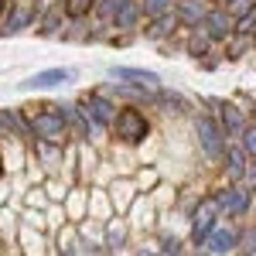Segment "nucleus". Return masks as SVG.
<instances>
[{
    "label": "nucleus",
    "mask_w": 256,
    "mask_h": 256,
    "mask_svg": "<svg viewBox=\"0 0 256 256\" xmlns=\"http://www.w3.org/2000/svg\"><path fill=\"white\" fill-rule=\"evenodd\" d=\"M28 140H48V144H68V126L62 116L58 102H41V106H24L20 110Z\"/></svg>",
    "instance_id": "nucleus-1"
},
{
    "label": "nucleus",
    "mask_w": 256,
    "mask_h": 256,
    "mask_svg": "<svg viewBox=\"0 0 256 256\" xmlns=\"http://www.w3.org/2000/svg\"><path fill=\"white\" fill-rule=\"evenodd\" d=\"M150 130H154V123L144 113V106H120L106 134H110V140H113L116 147L134 150V147H144V144H147Z\"/></svg>",
    "instance_id": "nucleus-2"
},
{
    "label": "nucleus",
    "mask_w": 256,
    "mask_h": 256,
    "mask_svg": "<svg viewBox=\"0 0 256 256\" xmlns=\"http://www.w3.org/2000/svg\"><path fill=\"white\" fill-rule=\"evenodd\" d=\"M192 134H195V147L202 150V158L208 164H218L226 147H229V137L222 134L218 120L212 116V110H198L192 113Z\"/></svg>",
    "instance_id": "nucleus-3"
},
{
    "label": "nucleus",
    "mask_w": 256,
    "mask_h": 256,
    "mask_svg": "<svg viewBox=\"0 0 256 256\" xmlns=\"http://www.w3.org/2000/svg\"><path fill=\"white\" fill-rule=\"evenodd\" d=\"M208 195L216 198V205H218V216H226V218H232V222H242V218L253 212V192L239 181V184H212L208 188Z\"/></svg>",
    "instance_id": "nucleus-4"
},
{
    "label": "nucleus",
    "mask_w": 256,
    "mask_h": 256,
    "mask_svg": "<svg viewBox=\"0 0 256 256\" xmlns=\"http://www.w3.org/2000/svg\"><path fill=\"white\" fill-rule=\"evenodd\" d=\"M76 106L96 123L102 134L110 130V123H113V116H116V110H120V102L110 96L106 89H89V92H82V96L76 99Z\"/></svg>",
    "instance_id": "nucleus-5"
},
{
    "label": "nucleus",
    "mask_w": 256,
    "mask_h": 256,
    "mask_svg": "<svg viewBox=\"0 0 256 256\" xmlns=\"http://www.w3.org/2000/svg\"><path fill=\"white\" fill-rule=\"evenodd\" d=\"M208 106H212V116L218 120L222 134H226L229 140H236L239 134H242V126L250 123V120H246L250 102H236V99H208Z\"/></svg>",
    "instance_id": "nucleus-6"
},
{
    "label": "nucleus",
    "mask_w": 256,
    "mask_h": 256,
    "mask_svg": "<svg viewBox=\"0 0 256 256\" xmlns=\"http://www.w3.org/2000/svg\"><path fill=\"white\" fill-rule=\"evenodd\" d=\"M38 20V4L34 0H10V7L0 18V38H18L20 31L34 28Z\"/></svg>",
    "instance_id": "nucleus-7"
},
{
    "label": "nucleus",
    "mask_w": 256,
    "mask_h": 256,
    "mask_svg": "<svg viewBox=\"0 0 256 256\" xmlns=\"http://www.w3.org/2000/svg\"><path fill=\"white\" fill-rule=\"evenodd\" d=\"M106 76L113 82H123V86H137V89H147V92H158L164 89V82L154 68H140V65H110Z\"/></svg>",
    "instance_id": "nucleus-8"
},
{
    "label": "nucleus",
    "mask_w": 256,
    "mask_h": 256,
    "mask_svg": "<svg viewBox=\"0 0 256 256\" xmlns=\"http://www.w3.org/2000/svg\"><path fill=\"white\" fill-rule=\"evenodd\" d=\"M239 226L242 222H216V229L208 232V239H205V253L208 256H232L236 253V246H239Z\"/></svg>",
    "instance_id": "nucleus-9"
},
{
    "label": "nucleus",
    "mask_w": 256,
    "mask_h": 256,
    "mask_svg": "<svg viewBox=\"0 0 256 256\" xmlns=\"http://www.w3.org/2000/svg\"><path fill=\"white\" fill-rule=\"evenodd\" d=\"M72 79H76V72H72V68L55 65V68H44V72H34L31 79H24V82H20V92H52V89L68 86Z\"/></svg>",
    "instance_id": "nucleus-10"
},
{
    "label": "nucleus",
    "mask_w": 256,
    "mask_h": 256,
    "mask_svg": "<svg viewBox=\"0 0 256 256\" xmlns=\"http://www.w3.org/2000/svg\"><path fill=\"white\" fill-rule=\"evenodd\" d=\"M216 168H218V174H222L226 184H239V181L246 178L250 158H246V150L239 147L236 140H229V147H226V154H222V160H218Z\"/></svg>",
    "instance_id": "nucleus-11"
},
{
    "label": "nucleus",
    "mask_w": 256,
    "mask_h": 256,
    "mask_svg": "<svg viewBox=\"0 0 256 256\" xmlns=\"http://www.w3.org/2000/svg\"><path fill=\"white\" fill-rule=\"evenodd\" d=\"M144 41H150V44H164V41H171L181 34V28H178L174 14L168 10V14H158V18H147V24H140L137 31Z\"/></svg>",
    "instance_id": "nucleus-12"
},
{
    "label": "nucleus",
    "mask_w": 256,
    "mask_h": 256,
    "mask_svg": "<svg viewBox=\"0 0 256 256\" xmlns=\"http://www.w3.org/2000/svg\"><path fill=\"white\" fill-rule=\"evenodd\" d=\"M140 24H144V14H140V4L137 0H126L123 7H120L116 14L110 18V24H106V31L110 34H126V38H134L140 31ZM106 34V38H110Z\"/></svg>",
    "instance_id": "nucleus-13"
},
{
    "label": "nucleus",
    "mask_w": 256,
    "mask_h": 256,
    "mask_svg": "<svg viewBox=\"0 0 256 256\" xmlns=\"http://www.w3.org/2000/svg\"><path fill=\"white\" fill-rule=\"evenodd\" d=\"M205 10H208V0H174V7H171V14H174V20H178L181 31H195V28H202Z\"/></svg>",
    "instance_id": "nucleus-14"
},
{
    "label": "nucleus",
    "mask_w": 256,
    "mask_h": 256,
    "mask_svg": "<svg viewBox=\"0 0 256 256\" xmlns=\"http://www.w3.org/2000/svg\"><path fill=\"white\" fill-rule=\"evenodd\" d=\"M137 184L130 181V174H120L110 181V188H106V198H110V205H113V216H126V208H130V202L137 198Z\"/></svg>",
    "instance_id": "nucleus-15"
},
{
    "label": "nucleus",
    "mask_w": 256,
    "mask_h": 256,
    "mask_svg": "<svg viewBox=\"0 0 256 256\" xmlns=\"http://www.w3.org/2000/svg\"><path fill=\"white\" fill-rule=\"evenodd\" d=\"M202 31L208 34L212 44H222V41L232 34V18L226 14V7H212L208 4V10H205V20H202Z\"/></svg>",
    "instance_id": "nucleus-16"
},
{
    "label": "nucleus",
    "mask_w": 256,
    "mask_h": 256,
    "mask_svg": "<svg viewBox=\"0 0 256 256\" xmlns=\"http://www.w3.org/2000/svg\"><path fill=\"white\" fill-rule=\"evenodd\" d=\"M218 44H212L208 41V34L202 31V28H195V31H181V55H188V58L195 62H205L216 55Z\"/></svg>",
    "instance_id": "nucleus-17"
},
{
    "label": "nucleus",
    "mask_w": 256,
    "mask_h": 256,
    "mask_svg": "<svg viewBox=\"0 0 256 256\" xmlns=\"http://www.w3.org/2000/svg\"><path fill=\"white\" fill-rule=\"evenodd\" d=\"M126 242H130V226H126V218L110 216L102 222V250H106V253H120Z\"/></svg>",
    "instance_id": "nucleus-18"
},
{
    "label": "nucleus",
    "mask_w": 256,
    "mask_h": 256,
    "mask_svg": "<svg viewBox=\"0 0 256 256\" xmlns=\"http://www.w3.org/2000/svg\"><path fill=\"white\" fill-rule=\"evenodd\" d=\"M150 110H160L164 116H192V102L181 96L178 89H158V96H154V106Z\"/></svg>",
    "instance_id": "nucleus-19"
},
{
    "label": "nucleus",
    "mask_w": 256,
    "mask_h": 256,
    "mask_svg": "<svg viewBox=\"0 0 256 256\" xmlns=\"http://www.w3.org/2000/svg\"><path fill=\"white\" fill-rule=\"evenodd\" d=\"M34 28H38L41 38H58L62 28H65V10H62V0L48 4V7H41V10H38V20H34Z\"/></svg>",
    "instance_id": "nucleus-20"
},
{
    "label": "nucleus",
    "mask_w": 256,
    "mask_h": 256,
    "mask_svg": "<svg viewBox=\"0 0 256 256\" xmlns=\"http://www.w3.org/2000/svg\"><path fill=\"white\" fill-rule=\"evenodd\" d=\"M0 140H28L20 110H0Z\"/></svg>",
    "instance_id": "nucleus-21"
},
{
    "label": "nucleus",
    "mask_w": 256,
    "mask_h": 256,
    "mask_svg": "<svg viewBox=\"0 0 256 256\" xmlns=\"http://www.w3.org/2000/svg\"><path fill=\"white\" fill-rule=\"evenodd\" d=\"M222 58L226 62H239L242 55H253V38H242V34H229V38L222 41Z\"/></svg>",
    "instance_id": "nucleus-22"
},
{
    "label": "nucleus",
    "mask_w": 256,
    "mask_h": 256,
    "mask_svg": "<svg viewBox=\"0 0 256 256\" xmlns=\"http://www.w3.org/2000/svg\"><path fill=\"white\" fill-rule=\"evenodd\" d=\"M232 256H256V218L239 226V246Z\"/></svg>",
    "instance_id": "nucleus-23"
},
{
    "label": "nucleus",
    "mask_w": 256,
    "mask_h": 256,
    "mask_svg": "<svg viewBox=\"0 0 256 256\" xmlns=\"http://www.w3.org/2000/svg\"><path fill=\"white\" fill-rule=\"evenodd\" d=\"M130 181L137 184V192H154L160 184V171L154 168V164H147V168H137L134 174H130Z\"/></svg>",
    "instance_id": "nucleus-24"
},
{
    "label": "nucleus",
    "mask_w": 256,
    "mask_h": 256,
    "mask_svg": "<svg viewBox=\"0 0 256 256\" xmlns=\"http://www.w3.org/2000/svg\"><path fill=\"white\" fill-rule=\"evenodd\" d=\"M256 31V7H250L246 14H239L236 20H232V34H242V38H253Z\"/></svg>",
    "instance_id": "nucleus-25"
},
{
    "label": "nucleus",
    "mask_w": 256,
    "mask_h": 256,
    "mask_svg": "<svg viewBox=\"0 0 256 256\" xmlns=\"http://www.w3.org/2000/svg\"><path fill=\"white\" fill-rule=\"evenodd\" d=\"M123 4H126V0H96V7H92V18H96L99 24H110V18L116 14Z\"/></svg>",
    "instance_id": "nucleus-26"
},
{
    "label": "nucleus",
    "mask_w": 256,
    "mask_h": 256,
    "mask_svg": "<svg viewBox=\"0 0 256 256\" xmlns=\"http://www.w3.org/2000/svg\"><path fill=\"white\" fill-rule=\"evenodd\" d=\"M137 4H140L144 20H147V18H158V14H168V10L174 7V0H137Z\"/></svg>",
    "instance_id": "nucleus-27"
},
{
    "label": "nucleus",
    "mask_w": 256,
    "mask_h": 256,
    "mask_svg": "<svg viewBox=\"0 0 256 256\" xmlns=\"http://www.w3.org/2000/svg\"><path fill=\"white\" fill-rule=\"evenodd\" d=\"M236 144L246 150V158H250V160H256V126H253V123L242 126V134L236 137Z\"/></svg>",
    "instance_id": "nucleus-28"
},
{
    "label": "nucleus",
    "mask_w": 256,
    "mask_h": 256,
    "mask_svg": "<svg viewBox=\"0 0 256 256\" xmlns=\"http://www.w3.org/2000/svg\"><path fill=\"white\" fill-rule=\"evenodd\" d=\"M181 250H184V239H181V236H174V232H164V236H160V250H158L160 256L181 253Z\"/></svg>",
    "instance_id": "nucleus-29"
},
{
    "label": "nucleus",
    "mask_w": 256,
    "mask_h": 256,
    "mask_svg": "<svg viewBox=\"0 0 256 256\" xmlns=\"http://www.w3.org/2000/svg\"><path fill=\"white\" fill-rule=\"evenodd\" d=\"M222 7H226V14H229V18L236 20L239 14H246V10H250V7H256V0H226V4H222Z\"/></svg>",
    "instance_id": "nucleus-30"
},
{
    "label": "nucleus",
    "mask_w": 256,
    "mask_h": 256,
    "mask_svg": "<svg viewBox=\"0 0 256 256\" xmlns=\"http://www.w3.org/2000/svg\"><path fill=\"white\" fill-rule=\"evenodd\" d=\"M242 184H246V188H250V192L256 195V160H250V168H246V178H242Z\"/></svg>",
    "instance_id": "nucleus-31"
},
{
    "label": "nucleus",
    "mask_w": 256,
    "mask_h": 256,
    "mask_svg": "<svg viewBox=\"0 0 256 256\" xmlns=\"http://www.w3.org/2000/svg\"><path fill=\"white\" fill-rule=\"evenodd\" d=\"M134 256H160V253H158V246H140Z\"/></svg>",
    "instance_id": "nucleus-32"
},
{
    "label": "nucleus",
    "mask_w": 256,
    "mask_h": 256,
    "mask_svg": "<svg viewBox=\"0 0 256 256\" xmlns=\"http://www.w3.org/2000/svg\"><path fill=\"white\" fill-rule=\"evenodd\" d=\"M246 120H250V123L256 126V102H250V110H246Z\"/></svg>",
    "instance_id": "nucleus-33"
},
{
    "label": "nucleus",
    "mask_w": 256,
    "mask_h": 256,
    "mask_svg": "<svg viewBox=\"0 0 256 256\" xmlns=\"http://www.w3.org/2000/svg\"><path fill=\"white\" fill-rule=\"evenodd\" d=\"M10 7V0H0V18H4V10Z\"/></svg>",
    "instance_id": "nucleus-34"
},
{
    "label": "nucleus",
    "mask_w": 256,
    "mask_h": 256,
    "mask_svg": "<svg viewBox=\"0 0 256 256\" xmlns=\"http://www.w3.org/2000/svg\"><path fill=\"white\" fill-rule=\"evenodd\" d=\"M208 4H212V7H222V4H226V0H208Z\"/></svg>",
    "instance_id": "nucleus-35"
},
{
    "label": "nucleus",
    "mask_w": 256,
    "mask_h": 256,
    "mask_svg": "<svg viewBox=\"0 0 256 256\" xmlns=\"http://www.w3.org/2000/svg\"><path fill=\"white\" fill-rule=\"evenodd\" d=\"M253 52H256V31H253Z\"/></svg>",
    "instance_id": "nucleus-36"
},
{
    "label": "nucleus",
    "mask_w": 256,
    "mask_h": 256,
    "mask_svg": "<svg viewBox=\"0 0 256 256\" xmlns=\"http://www.w3.org/2000/svg\"><path fill=\"white\" fill-rule=\"evenodd\" d=\"M253 208H256V195H253Z\"/></svg>",
    "instance_id": "nucleus-37"
}]
</instances>
